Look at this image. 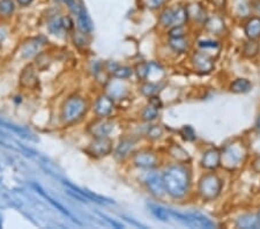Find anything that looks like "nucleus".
Listing matches in <instances>:
<instances>
[{
  "label": "nucleus",
  "instance_id": "nucleus-1",
  "mask_svg": "<svg viewBox=\"0 0 260 229\" xmlns=\"http://www.w3.org/2000/svg\"><path fill=\"white\" fill-rule=\"evenodd\" d=\"M166 191L173 198H182L186 194L190 185V174L182 166H173L163 175Z\"/></svg>",
  "mask_w": 260,
  "mask_h": 229
},
{
  "label": "nucleus",
  "instance_id": "nucleus-2",
  "mask_svg": "<svg viewBox=\"0 0 260 229\" xmlns=\"http://www.w3.org/2000/svg\"><path fill=\"white\" fill-rule=\"evenodd\" d=\"M222 181L216 174H206L199 181V193L205 201H214L222 190Z\"/></svg>",
  "mask_w": 260,
  "mask_h": 229
},
{
  "label": "nucleus",
  "instance_id": "nucleus-3",
  "mask_svg": "<svg viewBox=\"0 0 260 229\" xmlns=\"http://www.w3.org/2000/svg\"><path fill=\"white\" fill-rule=\"evenodd\" d=\"M87 111V103L81 97H71L62 107L61 117L66 123H74L81 119Z\"/></svg>",
  "mask_w": 260,
  "mask_h": 229
},
{
  "label": "nucleus",
  "instance_id": "nucleus-4",
  "mask_svg": "<svg viewBox=\"0 0 260 229\" xmlns=\"http://www.w3.org/2000/svg\"><path fill=\"white\" fill-rule=\"evenodd\" d=\"M246 155L244 146L241 144H230L225 146L223 153L221 154V163L225 168L234 169L240 166Z\"/></svg>",
  "mask_w": 260,
  "mask_h": 229
},
{
  "label": "nucleus",
  "instance_id": "nucleus-5",
  "mask_svg": "<svg viewBox=\"0 0 260 229\" xmlns=\"http://www.w3.org/2000/svg\"><path fill=\"white\" fill-rule=\"evenodd\" d=\"M170 219H175L186 226L196 227V228H214L215 223L209 220L206 216L199 213H179V212L169 210Z\"/></svg>",
  "mask_w": 260,
  "mask_h": 229
},
{
  "label": "nucleus",
  "instance_id": "nucleus-6",
  "mask_svg": "<svg viewBox=\"0 0 260 229\" xmlns=\"http://www.w3.org/2000/svg\"><path fill=\"white\" fill-rule=\"evenodd\" d=\"M146 185L150 191V193H153L156 197H161L165 193L166 187L165 182H163V177L156 173L149 174L146 178Z\"/></svg>",
  "mask_w": 260,
  "mask_h": 229
},
{
  "label": "nucleus",
  "instance_id": "nucleus-7",
  "mask_svg": "<svg viewBox=\"0 0 260 229\" xmlns=\"http://www.w3.org/2000/svg\"><path fill=\"white\" fill-rule=\"evenodd\" d=\"M221 165V152L217 148H211L204 153L201 166L205 169L215 170Z\"/></svg>",
  "mask_w": 260,
  "mask_h": 229
},
{
  "label": "nucleus",
  "instance_id": "nucleus-8",
  "mask_svg": "<svg viewBox=\"0 0 260 229\" xmlns=\"http://www.w3.org/2000/svg\"><path fill=\"white\" fill-rule=\"evenodd\" d=\"M194 68L201 73H209L214 69V60L204 52H197L192 58Z\"/></svg>",
  "mask_w": 260,
  "mask_h": 229
},
{
  "label": "nucleus",
  "instance_id": "nucleus-9",
  "mask_svg": "<svg viewBox=\"0 0 260 229\" xmlns=\"http://www.w3.org/2000/svg\"><path fill=\"white\" fill-rule=\"evenodd\" d=\"M90 153L96 156H104L110 154L112 151L111 141L106 138H98L89 147Z\"/></svg>",
  "mask_w": 260,
  "mask_h": 229
},
{
  "label": "nucleus",
  "instance_id": "nucleus-10",
  "mask_svg": "<svg viewBox=\"0 0 260 229\" xmlns=\"http://www.w3.org/2000/svg\"><path fill=\"white\" fill-rule=\"evenodd\" d=\"M133 161L134 165L140 168H153L157 163V157L152 152L144 151L136 154Z\"/></svg>",
  "mask_w": 260,
  "mask_h": 229
},
{
  "label": "nucleus",
  "instance_id": "nucleus-11",
  "mask_svg": "<svg viewBox=\"0 0 260 229\" xmlns=\"http://www.w3.org/2000/svg\"><path fill=\"white\" fill-rule=\"evenodd\" d=\"M112 109H114V102H112L110 97L106 96V95L100 96L95 103V112L100 117H107V116L111 114Z\"/></svg>",
  "mask_w": 260,
  "mask_h": 229
},
{
  "label": "nucleus",
  "instance_id": "nucleus-12",
  "mask_svg": "<svg viewBox=\"0 0 260 229\" xmlns=\"http://www.w3.org/2000/svg\"><path fill=\"white\" fill-rule=\"evenodd\" d=\"M244 32L250 40L260 39V16H252L246 21Z\"/></svg>",
  "mask_w": 260,
  "mask_h": 229
},
{
  "label": "nucleus",
  "instance_id": "nucleus-13",
  "mask_svg": "<svg viewBox=\"0 0 260 229\" xmlns=\"http://www.w3.org/2000/svg\"><path fill=\"white\" fill-rule=\"evenodd\" d=\"M162 103L158 97H152L149 101V104L146 107V109L142 112V118L145 120H154L157 117L158 109H161Z\"/></svg>",
  "mask_w": 260,
  "mask_h": 229
},
{
  "label": "nucleus",
  "instance_id": "nucleus-14",
  "mask_svg": "<svg viewBox=\"0 0 260 229\" xmlns=\"http://www.w3.org/2000/svg\"><path fill=\"white\" fill-rule=\"evenodd\" d=\"M112 123L108 120H100V122L93 124L90 127V132L96 137V138H106V137L112 131Z\"/></svg>",
  "mask_w": 260,
  "mask_h": 229
},
{
  "label": "nucleus",
  "instance_id": "nucleus-15",
  "mask_svg": "<svg viewBox=\"0 0 260 229\" xmlns=\"http://www.w3.org/2000/svg\"><path fill=\"white\" fill-rule=\"evenodd\" d=\"M236 226L238 228H258L259 224V216L255 214H244L237 219Z\"/></svg>",
  "mask_w": 260,
  "mask_h": 229
},
{
  "label": "nucleus",
  "instance_id": "nucleus-16",
  "mask_svg": "<svg viewBox=\"0 0 260 229\" xmlns=\"http://www.w3.org/2000/svg\"><path fill=\"white\" fill-rule=\"evenodd\" d=\"M251 88H252V83L245 78H238L230 85V90L236 94L247 93V91L251 90Z\"/></svg>",
  "mask_w": 260,
  "mask_h": 229
},
{
  "label": "nucleus",
  "instance_id": "nucleus-17",
  "mask_svg": "<svg viewBox=\"0 0 260 229\" xmlns=\"http://www.w3.org/2000/svg\"><path fill=\"white\" fill-rule=\"evenodd\" d=\"M77 23L78 28L80 29L83 34H88V32H90L91 29H93V22H91V20L86 10H83L81 13H79L77 15Z\"/></svg>",
  "mask_w": 260,
  "mask_h": 229
},
{
  "label": "nucleus",
  "instance_id": "nucleus-18",
  "mask_svg": "<svg viewBox=\"0 0 260 229\" xmlns=\"http://www.w3.org/2000/svg\"><path fill=\"white\" fill-rule=\"evenodd\" d=\"M37 82L35 70L32 69V66H28L27 69L23 70L22 74H21V83L24 87H32Z\"/></svg>",
  "mask_w": 260,
  "mask_h": 229
},
{
  "label": "nucleus",
  "instance_id": "nucleus-19",
  "mask_svg": "<svg viewBox=\"0 0 260 229\" xmlns=\"http://www.w3.org/2000/svg\"><path fill=\"white\" fill-rule=\"evenodd\" d=\"M207 28L214 34H221L224 30V21L221 16H213V18L208 19L206 22Z\"/></svg>",
  "mask_w": 260,
  "mask_h": 229
},
{
  "label": "nucleus",
  "instance_id": "nucleus-20",
  "mask_svg": "<svg viewBox=\"0 0 260 229\" xmlns=\"http://www.w3.org/2000/svg\"><path fill=\"white\" fill-rule=\"evenodd\" d=\"M49 29L50 31L52 32L53 35H58L59 36L60 34H64L66 30V28L64 26V22H62V19L60 18H53L49 21Z\"/></svg>",
  "mask_w": 260,
  "mask_h": 229
},
{
  "label": "nucleus",
  "instance_id": "nucleus-21",
  "mask_svg": "<svg viewBox=\"0 0 260 229\" xmlns=\"http://www.w3.org/2000/svg\"><path fill=\"white\" fill-rule=\"evenodd\" d=\"M174 26H183L188 19L186 7L179 6L174 10Z\"/></svg>",
  "mask_w": 260,
  "mask_h": 229
},
{
  "label": "nucleus",
  "instance_id": "nucleus-22",
  "mask_svg": "<svg viewBox=\"0 0 260 229\" xmlns=\"http://www.w3.org/2000/svg\"><path fill=\"white\" fill-rule=\"evenodd\" d=\"M40 42L37 40H34V41H29L28 43H26L23 45V49H22V53L24 57H32L34 55H36L37 51H39L40 49Z\"/></svg>",
  "mask_w": 260,
  "mask_h": 229
},
{
  "label": "nucleus",
  "instance_id": "nucleus-23",
  "mask_svg": "<svg viewBox=\"0 0 260 229\" xmlns=\"http://www.w3.org/2000/svg\"><path fill=\"white\" fill-rule=\"evenodd\" d=\"M260 49L259 43L255 40H250L249 42H246L244 45V55L246 57H254L258 55Z\"/></svg>",
  "mask_w": 260,
  "mask_h": 229
},
{
  "label": "nucleus",
  "instance_id": "nucleus-24",
  "mask_svg": "<svg viewBox=\"0 0 260 229\" xmlns=\"http://www.w3.org/2000/svg\"><path fill=\"white\" fill-rule=\"evenodd\" d=\"M37 191H39V192H40V193H41L42 195H43V197H44V198H47V199H48V202H49L50 204H52V205H53L54 207H56V208H57V210H59V211L61 212V213H62V214H65L66 216H69V218H70V219H72V220H73V221H77V220H75V219L73 218V215H72V214H71L69 211H67V210H65V208H64V207H62V206L60 205V204H59V203L54 202V199H52L51 197H49V195H48L47 193H45V192H44V191L41 189V187H39V186H37ZM77 222H78V221H77Z\"/></svg>",
  "mask_w": 260,
  "mask_h": 229
},
{
  "label": "nucleus",
  "instance_id": "nucleus-25",
  "mask_svg": "<svg viewBox=\"0 0 260 229\" xmlns=\"http://www.w3.org/2000/svg\"><path fill=\"white\" fill-rule=\"evenodd\" d=\"M150 211L152 213L156 216L157 219L162 220V221H169L170 219V214H169V210H166L161 206H156V205H149Z\"/></svg>",
  "mask_w": 260,
  "mask_h": 229
},
{
  "label": "nucleus",
  "instance_id": "nucleus-26",
  "mask_svg": "<svg viewBox=\"0 0 260 229\" xmlns=\"http://www.w3.org/2000/svg\"><path fill=\"white\" fill-rule=\"evenodd\" d=\"M133 148V143L131 140H123L119 144L118 148L116 151V155L118 157H125L128 155V153L132 151Z\"/></svg>",
  "mask_w": 260,
  "mask_h": 229
},
{
  "label": "nucleus",
  "instance_id": "nucleus-27",
  "mask_svg": "<svg viewBox=\"0 0 260 229\" xmlns=\"http://www.w3.org/2000/svg\"><path fill=\"white\" fill-rule=\"evenodd\" d=\"M13 0H0V14L4 16H10L14 12Z\"/></svg>",
  "mask_w": 260,
  "mask_h": 229
},
{
  "label": "nucleus",
  "instance_id": "nucleus-28",
  "mask_svg": "<svg viewBox=\"0 0 260 229\" xmlns=\"http://www.w3.org/2000/svg\"><path fill=\"white\" fill-rule=\"evenodd\" d=\"M174 15L175 14L173 8H166V10L161 13L160 22L166 27L171 26V24H174Z\"/></svg>",
  "mask_w": 260,
  "mask_h": 229
},
{
  "label": "nucleus",
  "instance_id": "nucleus-29",
  "mask_svg": "<svg viewBox=\"0 0 260 229\" xmlns=\"http://www.w3.org/2000/svg\"><path fill=\"white\" fill-rule=\"evenodd\" d=\"M170 47L173 48L175 51L183 52L187 49V42L182 39V37H173L170 40Z\"/></svg>",
  "mask_w": 260,
  "mask_h": 229
},
{
  "label": "nucleus",
  "instance_id": "nucleus-30",
  "mask_svg": "<svg viewBox=\"0 0 260 229\" xmlns=\"http://www.w3.org/2000/svg\"><path fill=\"white\" fill-rule=\"evenodd\" d=\"M171 155H173L176 160L179 161V162H183V161H187L190 159V156H188L187 152L184 151L182 147H179V146H173V148H171Z\"/></svg>",
  "mask_w": 260,
  "mask_h": 229
},
{
  "label": "nucleus",
  "instance_id": "nucleus-31",
  "mask_svg": "<svg viewBox=\"0 0 260 229\" xmlns=\"http://www.w3.org/2000/svg\"><path fill=\"white\" fill-rule=\"evenodd\" d=\"M237 13L242 18H245V16H249L251 14V6L250 2L247 0H242L237 4Z\"/></svg>",
  "mask_w": 260,
  "mask_h": 229
},
{
  "label": "nucleus",
  "instance_id": "nucleus-32",
  "mask_svg": "<svg viewBox=\"0 0 260 229\" xmlns=\"http://www.w3.org/2000/svg\"><path fill=\"white\" fill-rule=\"evenodd\" d=\"M182 136L187 141H193L196 139V132L191 126H184L182 130Z\"/></svg>",
  "mask_w": 260,
  "mask_h": 229
},
{
  "label": "nucleus",
  "instance_id": "nucleus-33",
  "mask_svg": "<svg viewBox=\"0 0 260 229\" xmlns=\"http://www.w3.org/2000/svg\"><path fill=\"white\" fill-rule=\"evenodd\" d=\"M114 74L115 77L119 78V79H125V78H128L129 76L132 74V71L129 70L128 68H117L115 71H114Z\"/></svg>",
  "mask_w": 260,
  "mask_h": 229
},
{
  "label": "nucleus",
  "instance_id": "nucleus-34",
  "mask_svg": "<svg viewBox=\"0 0 260 229\" xmlns=\"http://www.w3.org/2000/svg\"><path fill=\"white\" fill-rule=\"evenodd\" d=\"M141 90L147 96H152V95H154L157 91V87L153 85V83H147V85L142 86Z\"/></svg>",
  "mask_w": 260,
  "mask_h": 229
},
{
  "label": "nucleus",
  "instance_id": "nucleus-35",
  "mask_svg": "<svg viewBox=\"0 0 260 229\" xmlns=\"http://www.w3.org/2000/svg\"><path fill=\"white\" fill-rule=\"evenodd\" d=\"M168 0H146V5L148 8H152V10H157V8L162 7Z\"/></svg>",
  "mask_w": 260,
  "mask_h": 229
},
{
  "label": "nucleus",
  "instance_id": "nucleus-36",
  "mask_svg": "<svg viewBox=\"0 0 260 229\" xmlns=\"http://www.w3.org/2000/svg\"><path fill=\"white\" fill-rule=\"evenodd\" d=\"M148 136L150 137V138H153V139L160 138V137L162 136V130H161V128L158 127V126H153V127L149 130Z\"/></svg>",
  "mask_w": 260,
  "mask_h": 229
},
{
  "label": "nucleus",
  "instance_id": "nucleus-37",
  "mask_svg": "<svg viewBox=\"0 0 260 229\" xmlns=\"http://www.w3.org/2000/svg\"><path fill=\"white\" fill-rule=\"evenodd\" d=\"M183 34H184L183 26H175V27L170 30L171 37H182Z\"/></svg>",
  "mask_w": 260,
  "mask_h": 229
},
{
  "label": "nucleus",
  "instance_id": "nucleus-38",
  "mask_svg": "<svg viewBox=\"0 0 260 229\" xmlns=\"http://www.w3.org/2000/svg\"><path fill=\"white\" fill-rule=\"evenodd\" d=\"M251 12H254L257 16H260V0H250Z\"/></svg>",
  "mask_w": 260,
  "mask_h": 229
},
{
  "label": "nucleus",
  "instance_id": "nucleus-39",
  "mask_svg": "<svg viewBox=\"0 0 260 229\" xmlns=\"http://www.w3.org/2000/svg\"><path fill=\"white\" fill-rule=\"evenodd\" d=\"M199 45L201 48H217L219 47V43L215 41H200Z\"/></svg>",
  "mask_w": 260,
  "mask_h": 229
},
{
  "label": "nucleus",
  "instance_id": "nucleus-40",
  "mask_svg": "<svg viewBox=\"0 0 260 229\" xmlns=\"http://www.w3.org/2000/svg\"><path fill=\"white\" fill-rule=\"evenodd\" d=\"M214 7L219 8V10H223L227 6V0H211Z\"/></svg>",
  "mask_w": 260,
  "mask_h": 229
},
{
  "label": "nucleus",
  "instance_id": "nucleus-41",
  "mask_svg": "<svg viewBox=\"0 0 260 229\" xmlns=\"http://www.w3.org/2000/svg\"><path fill=\"white\" fill-rule=\"evenodd\" d=\"M252 169L255 173L260 174V157H257V159L252 162Z\"/></svg>",
  "mask_w": 260,
  "mask_h": 229
},
{
  "label": "nucleus",
  "instance_id": "nucleus-42",
  "mask_svg": "<svg viewBox=\"0 0 260 229\" xmlns=\"http://www.w3.org/2000/svg\"><path fill=\"white\" fill-rule=\"evenodd\" d=\"M34 0H18V3L21 6H28L29 4H31Z\"/></svg>",
  "mask_w": 260,
  "mask_h": 229
},
{
  "label": "nucleus",
  "instance_id": "nucleus-43",
  "mask_svg": "<svg viewBox=\"0 0 260 229\" xmlns=\"http://www.w3.org/2000/svg\"><path fill=\"white\" fill-rule=\"evenodd\" d=\"M255 130L260 133V115L258 116L257 120H255Z\"/></svg>",
  "mask_w": 260,
  "mask_h": 229
},
{
  "label": "nucleus",
  "instance_id": "nucleus-44",
  "mask_svg": "<svg viewBox=\"0 0 260 229\" xmlns=\"http://www.w3.org/2000/svg\"><path fill=\"white\" fill-rule=\"evenodd\" d=\"M258 216H259V224H260V213L258 214Z\"/></svg>",
  "mask_w": 260,
  "mask_h": 229
}]
</instances>
